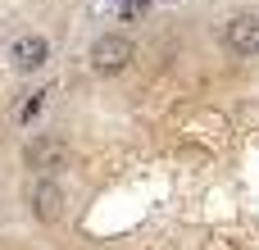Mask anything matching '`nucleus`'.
<instances>
[{"mask_svg": "<svg viewBox=\"0 0 259 250\" xmlns=\"http://www.w3.org/2000/svg\"><path fill=\"white\" fill-rule=\"evenodd\" d=\"M132 55H137V50H132V41L109 32V36H100V41L91 46V68H96L100 77H114V73H123V68L132 64Z\"/></svg>", "mask_w": 259, "mask_h": 250, "instance_id": "f257e3e1", "label": "nucleus"}, {"mask_svg": "<svg viewBox=\"0 0 259 250\" xmlns=\"http://www.w3.org/2000/svg\"><path fill=\"white\" fill-rule=\"evenodd\" d=\"M223 46H228L237 59H255L259 55V18L255 14H237V18L223 27Z\"/></svg>", "mask_w": 259, "mask_h": 250, "instance_id": "f03ea898", "label": "nucleus"}, {"mask_svg": "<svg viewBox=\"0 0 259 250\" xmlns=\"http://www.w3.org/2000/svg\"><path fill=\"white\" fill-rule=\"evenodd\" d=\"M9 59H14L18 73H36V68H46V59H50V41H46V36H18V41L9 46Z\"/></svg>", "mask_w": 259, "mask_h": 250, "instance_id": "7ed1b4c3", "label": "nucleus"}, {"mask_svg": "<svg viewBox=\"0 0 259 250\" xmlns=\"http://www.w3.org/2000/svg\"><path fill=\"white\" fill-rule=\"evenodd\" d=\"M59 164H64V141H59L55 132H46V137H32V141H27V169L50 173V169H59Z\"/></svg>", "mask_w": 259, "mask_h": 250, "instance_id": "20e7f679", "label": "nucleus"}, {"mask_svg": "<svg viewBox=\"0 0 259 250\" xmlns=\"http://www.w3.org/2000/svg\"><path fill=\"white\" fill-rule=\"evenodd\" d=\"M59 210H64V196H59V187H55L50 178H41V182L32 187V214H36L41 223H55V219H59Z\"/></svg>", "mask_w": 259, "mask_h": 250, "instance_id": "39448f33", "label": "nucleus"}, {"mask_svg": "<svg viewBox=\"0 0 259 250\" xmlns=\"http://www.w3.org/2000/svg\"><path fill=\"white\" fill-rule=\"evenodd\" d=\"M150 5H159V0H123V23H141L150 14Z\"/></svg>", "mask_w": 259, "mask_h": 250, "instance_id": "423d86ee", "label": "nucleus"}, {"mask_svg": "<svg viewBox=\"0 0 259 250\" xmlns=\"http://www.w3.org/2000/svg\"><path fill=\"white\" fill-rule=\"evenodd\" d=\"M46 96H55V91H50V87H41V91H32V96H27V105H23V109H18V118H23V123H27V118H32V114H36V109H41V105H46Z\"/></svg>", "mask_w": 259, "mask_h": 250, "instance_id": "0eeeda50", "label": "nucleus"}]
</instances>
